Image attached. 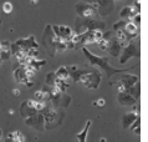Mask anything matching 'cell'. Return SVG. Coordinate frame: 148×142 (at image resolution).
I'll use <instances>...</instances> for the list:
<instances>
[{
  "mask_svg": "<svg viewBox=\"0 0 148 142\" xmlns=\"http://www.w3.org/2000/svg\"><path fill=\"white\" fill-rule=\"evenodd\" d=\"M82 49V52H84V55L86 56V59L88 61V65L90 66H96L101 71H103L106 74V77L110 79L112 75H116V74H120V72H123V71H130L134 69V66H131L128 69H116V68H112V66L110 65L108 62V57L106 56H97V55H93V54L88 49H86V46L81 48Z\"/></svg>",
  "mask_w": 148,
  "mask_h": 142,
  "instance_id": "obj_1",
  "label": "cell"
},
{
  "mask_svg": "<svg viewBox=\"0 0 148 142\" xmlns=\"http://www.w3.org/2000/svg\"><path fill=\"white\" fill-rule=\"evenodd\" d=\"M42 41H44V45L46 48L47 52L50 54V56H55L56 54L64 52L67 50V41L56 36L51 29V25H46V28H45Z\"/></svg>",
  "mask_w": 148,
  "mask_h": 142,
  "instance_id": "obj_2",
  "label": "cell"
},
{
  "mask_svg": "<svg viewBox=\"0 0 148 142\" xmlns=\"http://www.w3.org/2000/svg\"><path fill=\"white\" fill-rule=\"evenodd\" d=\"M40 112L45 119V130H52V128L57 127L59 125H61L65 117V112L62 108H56L47 103Z\"/></svg>",
  "mask_w": 148,
  "mask_h": 142,
  "instance_id": "obj_3",
  "label": "cell"
},
{
  "mask_svg": "<svg viewBox=\"0 0 148 142\" xmlns=\"http://www.w3.org/2000/svg\"><path fill=\"white\" fill-rule=\"evenodd\" d=\"M75 32L76 34H82L86 31H95V30H102L106 29V23L98 19H84L79 18L75 21Z\"/></svg>",
  "mask_w": 148,
  "mask_h": 142,
  "instance_id": "obj_4",
  "label": "cell"
},
{
  "mask_svg": "<svg viewBox=\"0 0 148 142\" xmlns=\"http://www.w3.org/2000/svg\"><path fill=\"white\" fill-rule=\"evenodd\" d=\"M101 80H102V75L98 70L86 71L80 79V83H82L88 90H96L100 86Z\"/></svg>",
  "mask_w": 148,
  "mask_h": 142,
  "instance_id": "obj_5",
  "label": "cell"
},
{
  "mask_svg": "<svg viewBox=\"0 0 148 142\" xmlns=\"http://www.w3.org/2000/svg\"><path fill=\"white\" fill-rule=\"evenodd\" d=\"M82 1L91 4L97 10L98 16H107L111 14V11L114 9V0H82Z\"/></svg>",
  "mask_w": 148,
  "mask_h": 142,
  "instance_id": "obj_6",
  "label": "cell"
},
{
  "mask_svg": "<svg viewBox=\"0 0 148 142\" xmlns=\"http://www.w3.org/2000/svg\"><path fill=\"white\" fill-rule=\"evenodd\" d=\"M76 14L79 15V18L84 19H98V12L91 4H87L85 1H80L76 4L75 6Z\"/></svg>",
  "mask_w": 148,
  "mask_h": 142,
  "instance_id": "obj_7",
  "label": "cell"
},
{
  "mask_svg": "<svg viewBox=\"0 0 148 142\" xmlns=\"http://www.w3.org/2000/svg\"><path fill=\"white\" fill-rule=\"evenodd\" d=\"M139 49L138 45L136 44V41H130L125 48L122 49V52L120 55V64H126L127 61L132 57H139Z\"/></svg>",
  "mask_w": 148,
  "mask_h": 142,
  "instance_id": "obj_8",
  "label": "cell"
},
{
  "mask_svg": "<svg viewBox=\"0 0 148 142\" xmlns=\"http://www.w3.org/2000/svg\"><path fill=\"white\" fill-rule=\"evenodd\" d=\"M136 82H138V77L136 75L131 74H123L120 77V80L116 82H111V85H116L118 92H125L127 89H130L131 86H133Z\"/></svg>",
  "mask_w": 148,
  "mask_h": 142,
  "instance_id": "obj_9",
  "label": "cell"
},
{
  "mask_svg": "<svg viewBox=\"0 0 148 142\" xmlns=\"http://www.w3.org/2000/svg\"><path fill=\"white\" fill-rule=\"evenodd\" d=\"M25 123L36 131H40V132L45 131V119L41 112H38V114L25 119Z\"/></svg>",
  "mask_w": 148,
  "mask_h": 142,
  "instance_id": "obj_10",
  "label": "cell"
},
{
  "mask_svg": "<svg viewBox=\"0 0 148 142\" xmlns=\"http://www.w3.org/2000/svg\"><path fill=\"white\" fill-rule=\"evenodd\" d=\"M51 29L56 36L61 37L65 41H70L71 37L73 36V34H75V31L71 28L65 26V25H51Z\"/></svg>",
  "mask_w": 148,
  "mask_h": 142,
  "instance_id": "obj_11",
  "label": "cell"
},
{
  "mask_svg": "<svg viewBox=\"0 0 148 142\" xmlns=\"http://www.w3.org/2000/svg\"><path fill=\"white\" fill-rule=\"evenodd\" d=\"M14 79L18 83H23L27 87H32L34 85V80L29 79L26 76V72H25V69H24V65H20L19 68H16L14 71Z\"/></svg>",
  "mask_w": 148,
  "mask_h": 142,
  "instance_id": "obj_12",
  "label": "cell"
},
{
  "mask_svg": "<svg viewBox=\"0 0 148 142\" xmlns=\"http://www.w3.org/2000/svg\"><path fill=\"white\" fill-rule=\"evenodd\" d=\"M16 44L19 45L20 48H23L24 50H31V49H39V44L35 41V37L30 35L29 37H25V39H19L16 41Z\"/></svg>",
  "mask_w": 148,
  "mask_h": 142,
  "instance_id": "obj_13",
  "label": "cell"
},
{
  "mask_svg": "<svg viewBox=\"0 0 148 142\" xmlns=\"http://www.w3.org/2000/svg\"><path fill=\"white\" fill-rule=\"evenodd\" d=\"M137 14H139V11L136 9V8L133 6V5H127V6H125V8H122V10H121V12H120V16H121V19L122 20H132L133 18Z\"/></svg>",
  "mask_w": 148,
  "mask_h": 142,
  "instance_id": "obj_14",
  "label": "cell"
},
{
  "mask_svg": "<svg viewBox=\"0 0 148 142\" xmlns=\"http://www.w3.org/2000/svg\"><path fill=\"white\" fill-rule=\"evenodd\" d=\"M123 30L126 32V36H127V39H128V41L134 40L136 36H138V34H139V28L136 26L132 21H127Z\"/></svg>",
  "mask_w": 148,
  "mask_h": 142,
  "instance_id": "obj_15",
  "label": "cell"
},
{
  "mask_svg": "<svg viewBox=\"0 0 148 142\" xmlns=\"http://www.w3.org/2000/svg\"><path fill=\"white\" fill-rule=\"evenodd\" d=\"M139 116V107H137V111H132V112H128V114H126L125 116L122 117V127L123 128H130V126L132 125L136 119H137Z\"/></svg>",
  "mask_w": 148,
  "mask_h": 142,
  "instance_id": "obj_16",
  "label": "cell"
},
{
  "mask_svg": "<svg viewBox=\"0 0 148 142\" xmlns=\"http://www.w3.org/2000/svg\"><path fill=\"white\" fill-rule=\"evenodd\" d=\"M117 101L120 102L122 106H133V105H136L137 100H136L133 96H131L130 94H127V92H118Z\"/></svg>",
  "mask_w": 148,
  "mask_h": 142,
  "instance_id": "obj_17",
  "label": "cell"
},
{
  "mask_svg": "<svg viewBox=\"0 0 148 142\" xmlns=\"http://www.w3.org/2000/svg\"><path fill=\"white\" fill-rule=\"evenodd\" d=\"M35 114H38V111L32 107V105L29 102V100L27 101H24L21 105H20V115H21L24 119H27Z\"/></svg>",
  "mask_w": 148,
  "mask_h": 142,
  "instance_id": "obj_18",
  "label": "cell"
},
{
  "mask_svg": "<svg viewBox=\"0 0 148 142\" xmlns=\"http://www.w3.org/2000/svg\"><path fill=\"white\" fill-rule=\"evenodd\" d=\"M122 46H121V44L118 43V41L116 40V37H111V41H110V46L107 49V51L111 54V56H113V57H120L121 55V52H122Z\"/></svg>",
  "mask_w": 148,
  "mask_h": 142,
  "instance_id": "obj_19",
  "label": "cell"
},
{
  "mask_svg": "<svg viewBox=\"0 0 148 142\" xmlns=\"http://www.w3.org/2000/svg\"><path fill=\"white\" fill-rule=\"evenodd\" d=\"M10 45L11 44L9 41H0V59H1V61L10 59V56H11Z\"/></svg>",
  "mask_w": 148,
  "mask_h": 142,
  "instance_id": "obj_20",
  "label": "cell"
},
{
  "mask_svg": "<svg viewBox=\"0 0 148 142\" xmlns=\"http://www.w3.org/2000/svg\"><path fill=\"white\" fill-rule=\"evenodd\" d=\"M69 70H70V80L73 81V82H80V79L81 76L84 75L87 70H81V69H77L75 65L72 66H69Z\"/></svg>",
  "mask_w": 148,
  "mask_h": 142,
  "instance_id": "obj_21",
  "label": "cell"
},
{
  "mask_svg": "<svg viewBox=\"0 0 148 142\" xmlns=\"http://www.w3.org/2000/svg\"><path fill=\"white\" fill-rule=\"evenodd\" d=\"M111 36H112V32H111V31H108V32H106V34H103V37H102V39L97 43L98 48H100L101 50H107L108 46H110Z\"/></svg>",
  "mask_w": 148,
  "mask_h": 142,
  "instance_id": "obj_22",
  "label": "cell"
},
{
  "mask_svg": "<svg viewBox=\"0 0 148 142\" xmlns=\"http://www.w3.org/2000/svg\"><path fill=\"white\" fill-rule=\"evenodd\" d=\"M55 74H56V77L61 79V80H65V81L70 80V70L66 66H60V68L55 71Z\"/></svg>",
  "mask_w": 148,
  "mask_h": 142,
  "instance_id": "obj_23",
  "label": "cell"
},
{
  "mask_svg": "<svg viewBox=\"0 0 148 142\" xmlns=\"http://www.w3.org/2000/svg\"><path fill=\"white\" fill-rule=\"evenodd\" d=\"M91 125H92L91 121H87V122H86V126L84 127V130L79 133H76V139L79 140V142H86V140H87V133H88V130H90V127H91Z\"/></svg>",
  "mask_w": 148,
  "mask_h": 142,
  "instance_id": "obj_24",
  "label": "cell"
},
{
  "mask_svg": "<svg viewBox=\"0 0 148 142\" xmlns=\"http://www.w3.org/2000/svg\"><path fill=\"white\" fill-rule=\"evenodd\" d=\"M125 92L130 94L131 96H133L136 100H138V99H139V95H141V83H139V81L136 82L133 86L130 87V89H127Z\"/></svg>",
  "mask_w": 148,
  "mask_h": 142,
  "instance_id": "obj_25",
  "label": "cell"
},
{
  "mask_svg": "<svg viewBox=\"0 0 148 142\" xmlns=\"http://www.w3.org/2000/svg\"><path fill=\"white\" fill-rule=\"evenodd\" d=\"M8 139L13 140L15 142H25L26 141V137L23 132L20 131H13V132H9L8 133Z\"/></svg>",
  "mask_w": 148,
  "mask_h": 142,
  "instance_id": "obj_26",
  "label": "cell"
},
{
  "mask_svg": "<svg viewBox=\"0 0 148 142\" xmlns=\"http://www.w3.org/2000/svg\"><path fill=\"white\" fill-rule=\"evenodd\" d=\"M130 128H131V131H133L136 135L139 136V133H141V117H139V116L136 119L134 122L130 126Z\"/></svg>",
  "mask_w": 148,
  "mask_h": 142,
  "instance_id": "obj_27",
  "label": "cell"
},
{
  "mask_svg": "<svg viewBox=\"0 0 148 142\" xmlns=\"http://www.w3.org/2000/svg\"><path fill=\"white\" fill-rule=\"evenodd\" d=\"M56 74H55V71H50L47 75H46V77H45V81H46V83L45 85H49V86H54V83L56 81Z\"/></svg>",
  "mask_w": 148,
  "mask_h": 142,
  "instance_id": "obj_28",
  "label": "cell"
},
{
  "mask_svg": "<svg viewBox=\"0 0 148 142\" xmlns=\"http://www.w3.org/2000/svg\"><path fill=\"white\" fill-rule=\"evenodd\" d=\"M13 9H14V6L10 1H5L3 4V11L5 12V14H10V12L13 11Z\"/></svg>",
  "mask_w": 148,
  "mask_h": 142,
  "instance_id": "obj_29",
  "label": "cell"
},
{
  "mask_svg": "<svg viewBox=\"0 0 148 142\" xmlns=\"http://www.w3.org/2000/svg\"><path fill=\"white\" fill-rule=\"evenodd\" d=\"M127 21L126 20H120V21H117L116 24L113 25V31H118V30H122V29H125Z\"/></svg>",
  "mask_w": 148,
  "mask_h": 142,
  "instance_id": "obj_30",
  "label": "cell"
},
{
  "mask_svg": "<svg viewBox=\"0 0 148 142\" xmlns=\"http://www.w3.org/2000/svg\"><path fill=\"white\" fill-rule=\"evenodd\" d=\"M131 21H132V23L136 25V26H138V28H139V24H141V12L136 15L134 18H133L132 20H131Z\"/></svg>",
  "mask_w": 148,
  "mask_h": 142,
  "instance_id": "obj_31",
  "label": "cell"
},
{
  "mask_svg": "<svg viewBox=\"0 0 148 142\" xmlns=\"http://www.w3.org/2000/svg\"><path fill=\"white\" fill-rule=\"evenodd\" d=\"M105 103H106V101H105L103 99H98L96 102H93V105H95V106H96V105H97V106H105Z\"/></svg>",
  "mask_w": 148,
  "mask_h": 142,
  "instance_id": "obj_32",
  "label": "cell"
},
{
  "mask_svg": "<svg viewBox=\"0 0 148 142\" xmlns=\"http://www.w3.org/2000/svg\"><path fill=\"white\" fill-rule=\"evenodd\" d=\"M133 6H134L138 11H141V0H136L134 4H133Z\"/></svg>",
  "mask_w": 148,
  "mask_h": 142,
  "instance_id": "obj_33",
  "label": "cell"
},
{
  "mask_svg": "<svg viewBox=\"0 0 148 142\" xmlns=\"http://www.w3.org/2000/svg\"><path fill=\"white\" fill-rule=\"evenodd\" d=\"M13 95H15V96H19V95H20V90H18V89H14V90H13Z\"/></svg>",
  "mask_w": 148,
  "mask_h": 142,
  "instance_id": "obj_34",
  "label": "cell"
},
{
  "mask_svg": "<svg viewBox=\"0 0 148 142\" xmlns=\"http://www.w3.org/2000/svg\"><path fill=\"white\" fill-rule=\"evenodd\" d=\"M39 0H31V5H35V4H38Z\"/></svg>",
  "mask_w": 148,
  "mask_h": 142,
  "instance_id": "obj_35",
  "label": "cell"
},
{
  "mask_svg": "<svg viewBox=\"0 0 148 142\" xmlns=\"http://www.w3.org/2000/svg\"><path fill=\"white\" fill-rule=\"evenodd\" d=\"M1 140H3V131L0 130V142H1Z\"/></svg>",
  "mask_w": 148,
  "mask_h": 142,
  "instance_id": "obj_36",
  "label": "cell"
},
{
  "mask_svg": "<svg viewBox=\"0 0 148 142\" xmlns=\"http://www.w3.org/2000/svg\"><path fill=\"white\" fill-rule=\"evenodd\" d=\"M5 142H15V141H13V140H10V139H6V141Z\"/></svg>",
  "mask_w": 148,
  "mask_h": 142,
  "instance_id": "obj_37",
  "label": "cell"
},
{
  "mask_svg": "<svg viewBox=\"0 0 148 142\" xmlns=\"http://www.w3.org/2000/svg\"><path fill=\"white\" fill-rule=\"evenodd\" d=\"M100 142H106V140H105V139H101V140H100Z\"/></svg>",
  "mask_w": 148,
  "mask_h": 142,
  "instance_id": "obj_38",
  "label": "cell"
},
{
  "mask_svg": "<svg viewBox=\"0 0 148 142\" xmlns=\"http://www.w3.org/2000/svg\"><path fill=\"white\" fill-rule=\"evenodd\" d=\"M0 64H1V59H0Z\"/></svg>",
  "mask_w": 148,
  "mask_h": 142,
  "instance_id": "obj_39",
  "label": "cell"
},
{
  "mask_svg": "<svg viewBox=\"0 0 148 142\" xmlns=\"http://www.w3.org/2000/svg\"><path fill=\"white\" fill-rule=\"evenodd\" d=\"M0 25H1V21H0Z\"/></svg>",
  "mask_w": 148,
  "mask_h": 142,
  "instance_id": "obj_40",
  "label": "cell"
}]
</instances>
